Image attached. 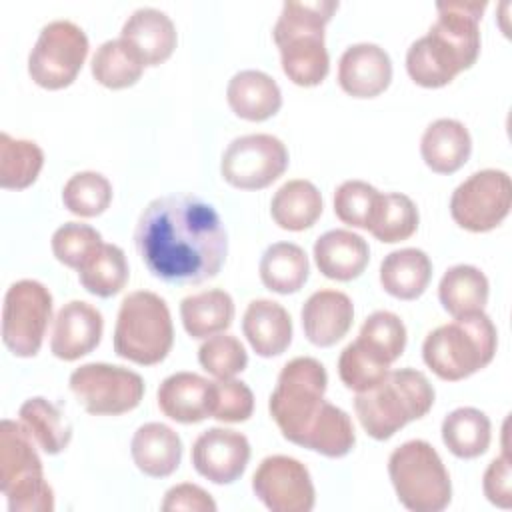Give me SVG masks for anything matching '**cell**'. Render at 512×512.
I'll list each match as a JSON object with an SVG mask.
<instances>
[{"mask_svg":"<svg viewBox=\"0 0 512 512\" xmlns=\"http://www.w3.org/2000/svg\"><path fill=\"white\" fill-rule=\"evenodd\" d=\"M260 280L276 294H294L308 280L310 264L306 252L292 242L268 246L260 258Z\"/></svg>","mask_w":512,"mask_h":512,"instance_id":"31","label":"cell"},{"mask_svg":"<svg viewBox=\"0 0 512 512\" xmlns=\"http://www.w3.org/2000/svg\"><path fill=\"white\" fill-rule=\"evenodd\" d=\"M174 344L170 308L150 290L130 292L118 310L114 352L140 366L160 364Z\"/></svg>","mask_w":512,"mask_h":512,"instance_id":"6","label":"cell"},{"mask_svg":"<svg viewBox=\"0 0 512 512\" xmlns=\"http://www.w3.org/2000/svg\"><path fill=\"white\" fill-rule=\"evenodd\" d=\"M158 408L164 416L180 424H196L212 418L216 404V382L194 374L176 372L162 380L156 392Z\"/></svg>","mask_w":512,"mask_h":512,"instance_id":"18","label":"cell"},{"mask_svg":"<svg viewBox=\"0 0 512 512\" xmlns=\"http://www.w3.org/2000/svg\"><path fill=\"white\" fill-rule=\"evenodd\" d=\"M102 330L104 318L98 308L84 300H70L54 318L50 350L64 362L78 360L100 344Z\"/></svg>","mask_w":512,"mask_h":512,"instance_id":"17","label":"cell"},{"mask_svg":"<svg viewBox=\"0 0 512 512\" xmlns=\"http://www.w3.org/2000/svg\"><path fill=\"white\" fill-rule=\"evenodd\" d=\"M180 318L192 338H208L230 328L234 320V300L220 288L202 290L180 302Z\"/></svg>","mask_w":512,"mask_h":512,"instance_id":"29","label":"cell"},{"mask_svg":"<svg viewBox=\"0 0 512 512\" xmlns=\"http://www.w3.org/2000/svg\"><path fill=\"white\" fill-rule=\"evenodd\" d=\"M498 346V332L490 316L472 312L432 330L422 344L426 366L446 382H458L486 368Z\"/></svg>","mask_w":512,"mask_h":512,"instance_id":"5","label":"cell"},{"mask_svg":"<svg viewBox=\"0 0 512 512\" xmlns=\"http://www.w3.org/2000/svg\"><path fill=\"white\" fill-rule=\"evenodd\" d=\"M130 452L140 472L152 478H166L180 466L182 440L170 426L148 422L134 432Z\"/></svg>","mask_w":512,"mask_h":512,"instance_id":"26","label":"cell"},{"mask_svg":"<svg viewBox=\"0 0 512 512\" xmlns=\"http://www.w3.org/2000/svg\"><path fill=\"white\" fill-rule=\"evenodd\" d=\"M354 342L376 362L390 366L406 348V326L394 312L376 310L364 320Z\"/></svg>","mask_w":512,"mask_h":512,"instance_id":"36","label":"cell"},{"mask_svg":"<svg viewBox=\"0 0 512 512\" xmlns=\"http://www.w3.org/2000/svg\"><path fill=\"white\" fill-rule=\"evenodd\" d=\"M226 100L238 118L262 122L280 110L282 92L276 80L266 72L240 70L228 82Z\"/></svg>","mask_w":512,"mask_h":512,"instance_id":"24","label":"cell"},{"mask_svg":"<svg viewBox=\"0 0 512 512\" xmlns=\"http://www.w3.org/2000/svg\"><path fill=\"white\" fill-rule=\"evenodd\" d=\"M418 220V208L412 198L400 192H388L378 196L366 230H370L376 240L384 244H394L408 240L416 232Z\"/></svg>","mask_w":512,"mask_h":512,"instance_id":"37","label":"cell"},{"mask_svg":"<svg viewBox=\"0 0 512 512\" xmlns=\"http://www.w3.org/2000/svg\"><path fill=\"white\" fill-rule=\"evenodd\" d=\"M438 20L406 52L408 76L422 88H442L480 54L478 22L486 2H438Z\"/></svg>","mask_w":512,"mask_h":512,"instance_id":"2","label":"cell"},{"mask_svg":"<svg viewBox=\"0 0 512 512\" xmlns=\"http://www.w3.org/2000/svg\"><path fill=\"white\" fill-rule=\"evenodd\" d=\"M88 56V38L84 30L70 20L48 22L28 56L30 78L46 88L60 90L70 86Z\"/></svg>","mask_w":512,"mask_h":512,"instance_id":"10","label":"cell"},{"mask_svg":"<svg viewBox=\"0 0 512 512\" xmlns=\"http://www.w3.org/2000/svg\"><path fill=\"white\" fill-rule=\"evenodd\" d=\"M256 498L272 512H310L316 502L308 468L284 454L268 456L252 476Z\"/></svg>","mask_w":512,"mask_h":512,"instance_id":"15","label":"cell"},{"mask_svg":"<svg viewBox=\"0 0 512 512\" xmlns=\"http://www.w3.org/2000/svg\"><path fill=\"white\" fill-rule=\"evenodd\" d=\"M388 474L400 504L412 512H440L452 500L450 474L426 440H408L388 458Z\"/></svg>","mask_w":512,"mask_h":512,"instance_id":"9","label":"cell"},{"mask_svg":"<svg viewBox=\"0 0 512 512\" xmlns=\"http://www.w3.org/2000/svg\"><path fill=\"white\" fill-rule=\"evenodd\" d=\"M242 332L252 350L262 358L280 356L292 342V320L274 300H252L242 318Z\"/></svg>","mask_w":512,"mask_h":512,"instance_id":"23","label":"cell"},{"mask_svg":"<svg viewBox=\"0 0 512 512\" xmlns=\"http://www.w3.org/2000/svg\"><path fill=\"white\" fill-rule=\"evenodd\" d=\"M288 168V150L272 134H246L234 138L222 154V178L240 190H262Z\"/></svg>","mask_w":512,"mask_h":512,"instance_id":"14","label":"cell"},{"mask_svg":"<svg viewBox=\"0 0 512 512\" xmlns=\"http://www.w3.org/2000/svg\"><path fill=\"white\" fill-rule=\"evenodd\" d=\"M102 244L100 232L82 222H66L52 234L56 260L74 270H80Z\"/></svg>","mask_w":512,"mask_h":512,"instance_id":"41","label":"cell"},{"mask_svg":"<svg viewBox=\"0 0 512 512\" xmlns=\"http://www.w3.org/2000/svg\"><path fill=\"white\" fill-rule=\"evenodd\" d=\"M442 442L456 458H478L484 454L492 440L490 418L472 406L452 410L442 420Z\"/></svg>","mask_w":512,"mask_h":512,"instance_id":"32","label":"cell"},{"mask_svg":"<svg viewBox=\"0 0 512 512\" xmlns=\"http://www.w3.org/2000/svg\"><path fill=\"white\" fill-rule=\"evenodd\" d=\"M270 214L282 230H306L322 214V196L310 180H288L272 196Z\"/></svg>","mask_w":512,"mask_h":512,"instance_id":"28","label":"cell"},{"mask_svg":"<svg viewBox=\"0 0 512 512\" xmlns=\"http://www.w3.org/2000/svg\"><path fill=\"white\" fill-rule=\"evenodd\" d=\"M126 254L116 244H102L96 254L78 270V280L94 296L110 298L128 282Z\"/></svg>","mask_w":512,"mask_h":512,"instance_id":"39","label":"cell"},{"mask_svg":"<svg viewBox=\"0 0 512 512\" xmlns=\"http://www.w3.org/2000/svg\"><path fill=\"white\" fill-rule=\"evenodd\" d=\"M326 386V368L316 358L298 356L284 364L270 394L268 410L286 440L302 444L326 402Z\"/></svg>","mask_w":512,"mask_h":512,"instance_id":"8","label":"cell"},{"mask_svg":"<svg viewBox=\"0 0 512 512\" xmlns=\"http://www.w3.org/2000/svg\"><path fill=\"white\" fill-rule=\"evenodd\" d=\"M472 152L468 128L454 118H438L422 134L420 154L424 164L436 174L460 170Z\"/></svg>","mask_w":512,"mask_h":512,"instance_id":"25","label":"cell"},{"mask_svg":"<svg viewBox=\"0 0 512 512\" xmlns=\"http://www.w3.org/2000/svg\"><path fill=\"white\" fill-rule=\"evenodd\" d=\"M254 412V394L246 382L226 378L216 382V404L212 418L220 422H246Z\"/></svg>","mask_w":512,"mask_h":512,"instance_id":"45","label":"cell"},{"mask_svg":"<svg viewBox=\"0 0 512 512\" xmlns=\"http://www.w3.org/2000/svg\"><path fill=\"white\" fill-rule=\"evenodd\" d=\"M380 192L364 180H346L334 192V214L352 228H368Z\"/></svg>","mask_w":512,"mask_h":512,"instance_id":"43","label":"cell"},{"mask_svg":"<svg viewBox=\"0 0 512 512\" xmlns=\"http://www.w3.org/2000/svg\"><path fill=\"white\" fill-rule=\"evenodd\" d=\"M314 260L318 270L338 282L358 278L370 260L368 242L344 228L328 230L314 242Z\"/></svg>","mask_w":512,"mask_h":512,"instance_id":"22","label":"cell"},{"mask_svg":"<svg viewBox=\"0 0 512 512\" xmlns=\"http://www.w3.org/2000/svg\"><path fill=\"white\" fill-rule=\"evenodd\" d=\"M354 444L356 432L350 416L326 400L300 446L326 458H342L354 448Z\"/></svg>","mask_w":512,"mask_h":512,"instance_id":"35","label":"cell"},{"mask_svg":"<svg viewBox=\"0 0 512 512\" xmlns=\"http://www.w3.org/2000/svg\"><path fill=\"white\" fill-rule=\"evenodd\" d=\"M512 182L508 172L486 168L470 174L450 198L454 222L468 232H490L510 214Z\"/></svg>","mask_w":512,"mask_h":512,"instance_id":"13","label":"cell"},{"mask_svg":"<svg viewBox=\"0 0 512 512\" xmlns=\"http://www.w3.org/2000/svg\"><path fill=\"white\" fill-rule=\"evenodd\" d=\"M44 166V152L32 140L0 134V186L22 190L36 182Z\"/></svg>","mask_w":512,"mask_h":512,"instance_id":"38","label":"cell"},{"mask_svg":"<svg viewBox=\"0 0 512 512\" xmlns=\"http://www.w3.org/2000/svg\"><path fill=\"white\" fill-rule=\"evenodd\" d=\"M34 438L22 422H0V490L10 512H52L54 492L44 478Z\"/></svg>","mask_w":512,"mask_h":512,"instance_id":"7","label":"cell"},{"mask_svg":"<svg viewBox=\"0 0 512 512\" xmlns=\"http://www.w3.org/2000/svg\"><path fill=\"white\" fill-rule=\"evenodd\" d=\"M64 206L82 218L102 214L112 202V184L100 172H78L62 188Z\"/></svg>","mask_w":512,"mask_h":512,"instance_id":"40","label":"cell"},{"mask_svg":"<svg viewBox=\"0 0 512 512\" xmlns=\"http://www.w3.org/2000/svg\"><path fill=\"white\" fill-rule=\"evenodd\" d=\"M200 366L218 380L234 378L248 364L242 342L232 334H214L198 348Z\"/></svg>","mask_w":512,"mask_h":512,"instance_id":"42","label":"cell"},{"mask_svg":"<svg viewBox=\"0 0 512 512\" xmlns=\"http://www.w3.org/2000/svg\"><path fill=\"white\" fill-rule=\"evenodd\" d=\"M512 470H510V456L504 450L502 456L494 458L482 478V490L488 502H492L498 508H510L512 506Z\"/></svg>","mask_w":512,"mask_h":512,"instance_id":"46","label":"cell"},{"mask_svg":"<svg viewBox=\"0 0 512 512\" xmlns=\"http://www.w3.org/2000/svg\"><path fill=\"white\" fill-rule=\"evenodd\" d=\"M250 460V442L228 428H208L192 444V464L200 476L214 484L238 480Z\"/></svg>","mask_w":512,"mask_h":512,"instance_id":"16","label":"cell"},{"mask_svg":"<svg viewBox=\"0 0 512 512\" xmlns=\"http://www.w3.org/2000/svg\"><path fill=\"white\" fill-rule=\"evenodd\" d=\"M432 278V262L420 248H400L384 256L380 264L382 288L398 300H416Z\"/></svg>","mask_w":512,"mask_h":512,"instance_id":"27","label":"cell"},{"mask_svg":"<svg viewBox=\"0 0 512 512\" xmlns=\"http://www.w3.org/2000/svg\"><path fill=\"white\" fill-rule=\"evenodd\" d=\"M92 76L98 84L120 90L136 84L144 72V62L136 50L122 38L102 42L90 62Z\"/></svg>","mask_w":512,"mask_h":512,"instance_id":"34","label":"cell"},{"mask_svg":"<svg viewBox=\"0 0 512 512\" xmlns=\"http://www.w3.org/2000/svg\"><path fill=\"white\" fill-rule=\"evenodd\" d=\"M52 318V294L38 280H18L4 296L2 342L20 358L38 354Z\"/></svg>","mask_w":512,"mask_h":512,"instance_id":"11","label":"cell"},{"mask_svg":"<svg viewBox=\"0 0 512 512\" xmlns=\"http://www.w3.org/2000/svg\"><path fill=\"white\" fill-rule=\"evenodd\" d=\"M134 244L148 272L174 286L212 280L228 254L220 214L196 194H168L148 202L138 218Z\"/></svg>","mask_w":512,"mask_h":512,"instance_id":"1","label":"cell"},{"mask_svg":"<svg viewBox=\"0 0 512 512\" xmlns=\"http://www.w3.org/2000/svg\"><path fill=\"white\" fill-rule=\"evenodd\" d=\"M434 388L424 372L414 368L390 370L374 388L356 392V416L374 440H388L408 422L430 412Z\"/></svg>","mask_w":512,"mask_h":512,"instance_id":"4","label":"cell"},{"mask_svg":"<svg viewBox=\"0 0 512 512\" xmlns=\"http://www.w3.org/2000/svg\"><path fill=\"white\" fill-rule=\"evenodd\" d=\"M20 422L46 454L66 450L72 440V424L66 414L42 396L28 398L18 410Z\"/></svg>","mask_w":512,"mask_h":512,"instance_id":"33","label":"cell"},{"mask_svg":"<svg viewBox=\"0 0 512 512\" xmlns=\"http://www.w3.org/2000/svg\"><path fill=\"white\" fill-rule=\"evenodd\" d=\"M306 338L320 348L342 340L354 320V304L340 290H318L308 296L300 312Z\"/></svg>","mask_w":512,"mask_h":512,"instance_id":"20","label":"cell"},{"mask_svg":"<svg viewBox=\"0 0 512 512\" xmlns=\"http://www.w3.org/2000/svg\"><path fill=\"white\" fill-rule=\"evenodd\" d=\"M388 372L390 366H384L370 358L364 350L356 346V342H350L338 358V376L344 382V386L354 392L374 388L378 382L386 378Z\"/></svg>","mask_w":512,"mask_h":512,"instance_id":"44","label":"cell"},{"mask_svg":"<svg viewBox=\"0 0 512 512\" xmlns=\"http://www.w3.org/2000/svg\"><path fill=\"white\" fill-rule=\"evenodd\" d=\"M120 38L136 50L144 66H158L166 62L178 42L174 22L158 8L134 10L124 22Z\"/></svg>","mask_w":512,"mask_h":512,"instance_id":"21","label":"cell"},{"mask_svg":"<svg viewBox=\"0 0 512 512\" xmlns=\"http://www.w3.org/2000/svg\"><path fill=\"white\" fill-rule=\"evenodd\" d=\"M488 292L490 284L486 274L470 264L448 268L438 284L440 304L454 318L482 312L488 302Z\"/></svg>","mask_w":512,"mask_h":512,"instance_id":"30","label":"cell"},{"mask_svg":"<svg viewBox=\"0 0 512 512\" xmlns=\"http://www.w3.org/2000/svg\"><path fill=\"white\" fill-rule=\"evenodd\" d=\"M70 390L88 414L118 416L140 404L144 380L124 366L90 362L70 374Z\"/></svg>","mask_w":512,"mask_h":512,"instance_id":"12","label":"cell"},{"mask_svg":"<svg viewBox=\"0 0 512 512\" xmlns=\"http://www.w3.org/2000/svg\"><path fill=\"white\" fill-rule=\"evenodd\" d=\"M338 2H284L274 24L272 38L280 50L282 70L298 86H318L330 70L324 44V26L330 22Z\"/></svg>","mask_w":512,"mask_h":512,"instance_id":"3","label":"cell"},{"mask_svg":"<svg viewBox=\"0 0 512 512\" xmlns=\"http://www.w3.org/2000/svg\"><path fill=\"white\" fill-rule=\"evenodd\" d=\"M164 512H178V510H188V512H216V502L212 496L190 482H182L172 486L162 500L160 506Z\"/></svg>","mask_w":512,"mask_h":512,"instance_id":"47","label":"cell"},{"mask_svg":"<svg viewBox=\"0 0 512 512\" xmlns=\"http://www.w3.org/2000/svg\"><path fill=\"white\" fill-rule=\"evenodd\" d=\"M392 80V60L384 48L372 42L352 44L338 62V84L352 98H374Z\"/></svg>","mask_w":512,"mask_h":512,"instance_id":"19","label":"cell"}]
</instances>
